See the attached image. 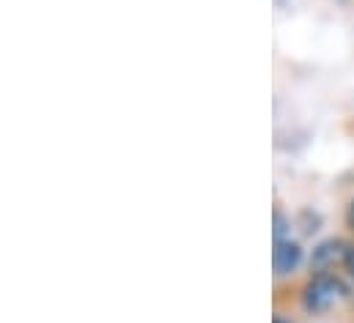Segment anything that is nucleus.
Wrapping results in <instances>:
<instances>
[{"label":"nucleus","instance_id":"5","mask_svg":"<svg viewBox=\"0 0 354 323\" xmlns=\"http://www.w3.org/2000/svg\"><path fill=\"white\" fill-rule=\"evenodd\" d=\"M344 266L349 268V274H354V246H349V255H346V260H344Z\"/></svg>","mask_w":354,"mask_h":323},{"label":"nucleus","instance_id":"1","mask_svg":"<svg viewBox=\"0 0 354 323\" xmlns=\"http://www.w3.org/2000/svg\"><path fill=\"white\" fill-rule=\"evenodd\" d=\"M341 296H344V282L335 274L322 271V274H313L310 282L305 285L302 304L308 313H327Z\"/></svg>","mask_w":354,"mask_h":323},{"label":"nucleus","instance_id":"2","mask_svg":"<svg viewBox=\"0 0 354 323\" xmlns=\"http://www.w3.org/2000/svg\"><path fill=\"white\" fill-rule=\"evenodd\" d=\"M346 255H349V246L341 242V239H327V242H322L313 249V255H310V268H313L316 274L330 271L335 263H344Z\"/></svg>","mask_w":354,"mask_h":323},{"label":"nucleus","instance_id":"7","mask_svg":"<svg viewBox=\"0 0 354 323\" xmlns=\"http://www.w3.org/2000/svg\"><path fill=\"white\" fill-rule=\"evenodd\" d=\"M274 323H291V321H283V318H280V315H277V318H274Z\"/></svg>","mask_w":354,"mask_h":323},{"label":"nucleus","instance_id":"4","mask_svg":"<svg viewBox=\"0 0 354 323\" xmlns=\"http://www.w3.org/2000/svg\"><path fill=\"white\" fill-rule=\"evenodd\" d=\"M286 233H288V219L280 211H274V242H283Z\"/></svg>","mask_w":354,"mask_h":323},{"label":"nucleus","instance_id":"3","mask_svg":"<svg viewBox=\"0 0 354 323\" xmlns=\"http://www.w3.org/2000/svg\"><path fill=\"white\" fill-rule=\"evenodd\" d=\"M302 263V246L291 239H283V242H274L272 249V266H274V274L277 277H286V274H294Z\"/></svg>","mask_w":354,"mask_h":323},{"label":"nucleus","instance_id":"6","mask_svg":"<svg viewBox=\"0 0 354 323\" xmlns=\"http://www.w3.org/2000/svg\"><path fill=\"white\" fill-rule=\"evenodd\" d=\"M346 225H349V228L354 231V203L349 206V208H346Z\"/></svg>","mask_w":354,"mask_h":323}]
</instances>
